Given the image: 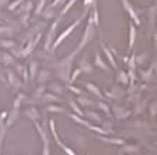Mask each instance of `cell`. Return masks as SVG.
<instances>
[{
    "instance_id": "6da1fadb",
    "label": "cell",
    "mask_w": 157,
    "mask_h": 155,
    "mask_svg": "<svg viewBox=\"0 0 157 155\" xmlns=\"http://www.w3.org/2000/svg\"><path fill=\"white\" fill-rule=\"evenodd\" d=\"M123 4H124V9H126V10H127V13L130 14V17L134 20V24H140V20H139V17L136 16V13H134V10H133L132 4L127 3V0H123Z\"/></svg>"
},
{
    "instance_id": "7a4b0ae2",
    "label": "cell",
    "mask_w": 157,
    "mask_h": 155,
    "mask_svg": "<svg viewBox=\"0 0 157 155\" xmlns=\"http://www.w3.org/2000/svg\"><path fill=\"white\" fill-rule=\"evenodd\" d=\"M77 24H78V21H76V23H73V24H71L70 27H69V29L66 30V31L63 33L62 36H60V37H59V39H57V41H56V44H54V47H57V46H59V43H60V41H63V40H64V39H66V37L69 36V33H71V31H73V30H75V27H76V26H77Z\"/></svg>"
},
{
    "instance_id": "3957f363",
    "label": "cell",
    "mask_w": 157,
    "mask_h": 155,
    "mask_svg": "<svg viewBox=\"0 0 157 155\" xmlns=\"http://www.w3.org/2000/svg\"><path fill=\"white\" fill-rule=\"evenodd\" d=\"M128 31H130V41H128V50L133 47L134 44V40H136V29H134V26L130 24L128 26Z\"/></svg>"
},
{
    "instance_id": "277c9868",
    "label": "cell",
    "mask_w": 157,
    "mask_h": 155,
    "mask_svg": "<svg viewBox=\"0 0 157 155\" xmlns=\"http://www.w3.org/2000/svg\"><path fill=\"white\" fill-rule=\"evenodd\" d=\"M96 63H97V64H99L100 67H101V70H104V71H107V73H109L107 65H106L103 61H101V58H100V56H96Z\"/></svg>"
},
{
    "instance_id": "5b68a950",
    "label": "cell",
    "mask_w": 157,
    "mask_h": 155,
    "mask_svg": "<svg viewBox=\"0 0 157 155\" xmlns=\"http://www.w3.org/2000/svg\"><path fill=\"white\" fill-rule=\"evenodd\" d=\"M104 53H106V56L109 57V60H110V63H112L113 67H116V61H114V58L112 57V54H110V51H109V50L106 49V47H104Z\"/></svg>"
},
{
    "instance_id": "8992f818",
    "label": "cell",
    "mask_w": 157,
    "mask_h": 155,
    "mask_svg": "<svg viewBox=\"0 0 157 155\" xmlns=\"http://www.w3.org/2000/svg\"><path fill=\"white\" fill-rule=\"evenodd\" d=\"M87 88H90V90L93 91V93H94V94H97L99 97H101V94L99 93V88H97V87H96V86H93V84H87Z\"/></svg>"
},
{
    "instance_id": "52a82bcc",
    "label": "cell",
    "mask_w": 157,
    "mask_h": 155,
    "mask_svg": "<svg viewBox=\"0 0 157 155\" xmlns=\"http://www.w3.org/2000/svg\"><path fill=\"white\" fill-rule=\"evenodd\" d=\"M75 2H76V0H71V2H69V4H67L66 7H64V10H63V14H64V13H66V12H67V10H69V9H70V7H71V4L75 3Z\"/></svg>"
}]
</instances>
